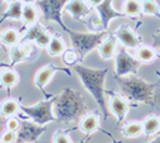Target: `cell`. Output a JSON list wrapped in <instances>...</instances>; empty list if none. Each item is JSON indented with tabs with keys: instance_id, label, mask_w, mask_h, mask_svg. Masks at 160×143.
Instances as JSON below:
<instances>
[{
	"instance_id": "obj_3",
	"label": "cell",
	"mask_w": 160,
	"mask_h": 143,
	"mask_svg": "<svg viewBox=\"0 0 160 143\" xmlns=\"http://www.w3.org/2000/svg\"><path fill=\"white\" fill-rule=\"evenodd\" d=\"M117 84L120 86L122 96L131 103H144L152 104L154 101V90L159 85L158 82L151 84L146 82L141 77L136 76H116Z\"/></svg>"
},
{
	"instance_id": "obj_5",
	"label": "cell",
	"mask_w": 160,
	"mask_h": 143,
	"mask_svg": "<svg viewBox=\"0 0 160 143\" xmlns=\"http://www.w3.org/2000/svg\"><path fill=\"white\" fill-rule=\"evenodd\" d=\"M54 99L47 100V101H41L35 105L32 106H24L20 105V110H23V113H25L33 122H35L37 124L41 125H46L47 123L56 120L54 114H53V103Z\"/></svg>"
},
{
	"instance_id": "obj_23",
	"label": "cell",
	"mask_w": 160,
	"mask_h": 143,
	"mask_svg": "<svg viewBox=\"0 0 160 143\" xmlns=\"http://www.w3.org/2000/svg\"><path fill=\"white\" fill-rule=\"evenodd\" d=\"M142 133H144L142 123L132 122V123H128L122 128V135L126 137V138H135V137L141 135Z\"/></svg>"
},
{
	"instance_id": "obj_6",
	"label": "cell",
	"mask_w": 160,
	"mask_h": 143,
	"mask_svg": "<svg viewBox=\"0 0 160 143\" xmlns=\"http://www.w3.org/2000/svg\"><path fill=\"white\" fill-rule=\"evenodd\" d=\"M68 2L69 0H38L37 5L41 9L43 18L46 20L56 22L57 24L61 25L62 29L66 30L67 27L62 20V10L64 9Z\"/></svg>"
},
{
	"instance_id": "obj_33",
	"label": "cell",
	"mask_w": 160,
	"mask_h": 143,
	"mask_svg": "<svg viewBox=\"0 0 160 143\" xmlns=\"http://www.w3.org/2000/svg\"><path fill=\"white\" fill-rule=\"evenodd\" d=\"M154 40H155V47H160V30L158 34H154Z\"/></svg>"
},
{
	"instance_id": "obj_22",
	"label": "cell",
	"mask_w": 160,
	"mask_h": 143,
	"mask_svg": "<svg viewBox=\"0 0 160 143\" xmlns=\"http://www.w3.org/2000/svg\"><path fill=\"white\" fill-rule=\"evenodd\" d=\"M47 50H48V53L51 56H53V57L61 56L66 51V45H64V42H63V40L61 37L56 35V37H52Z\"/></svg>"
},
{
	"instance_id": "obj_27",
	"label": "cell",
	"mask_w": 160,
	"mask_h": 143,
	"mask_svg": "<svg viewBox=\"0 0 160 143\" xmlns=\"http://www.w3.org/2000/svg\"><path fill=\"white\" fill-rule=\"evenodd\" d=\"M136 57L140 62L149 63V62H152L155 60L156 55H155V51L150 47H139L138 52H136Z\"/></svg>"
},
{
	"instance_id": "obj_37",
	"label": "cell",
	"mask_w": 160,
	"mask_h": 143,
	"mask_svg": "<svg viewBox=\"0 0 160 143\" xmlns=\"http://www.w3.org/2000/svg\"><path fill=\"white\" fill-rule=\"evenodd\" d=\"M2 2H3V0H0V3H2Z\"/></svg>"
},
{
	"instance_id": "obj_28",
	"label": "cell",
	"mask_w": 160,
	"mask_h": 143,
	"mask_svg": "<svg viewBox=\"0 0 160 143\" xmlns=\"http://www.w3.org/2000/svg\"><path fill=\"white\" fill-rule=\"evenodd\" d=\"M141 9H142V13L146 15H156L160 18V9L154 0H142Z\"/></svg>"
},
{
	"instance_id": "obj_12",
	"label": "cell",
	"mask_w": 160,
	"mask_h": 143,
	"mask_svg": "<svg viewBox=\"0 0 160 143\" xmlns=\"http://www.w3.org/2000/svg\"><path fill=\"white\" fill-rule=\"evenodd\" d=\"M58 70H61V68H58V67L54 66V65H48V66H44L43 68H41V70H39L38 72L35 74V76H34V84H35V86H37L39 90L43 91L44 86L52 80L53 75L57 72Z\"/></svg>"
},
{
	"instance_id": "obj_1",
	"label": "cell",
	"mask_w": 160,
	"mask_h": 143,
	"mask_svg": "<svg viewBox=\"0 0 160 143\" xmlns=\"http://www.w3.org/2000/svg\"><path fill=\"white\" fill-rule=\"evenodd\" d=\"M86 110L87 108L81 94L71 87H66L53 103L54 118L62 124H73L78 122Z\"/></svg>"
},
{
	"instance_id": "obj_9",
	"label": "cell",
	"mask_w": 160,
	"mask_h": 143,
	"mask_svg": "<svg viewBox=\"0 0 160 143\" xmlns=\"http://www.w3.org/2000/svg\"><path fill=\"white\" fill-rule=\"evenodd\" d=\"M46 130V125L37 124L35 122L22 120L17 132V142H35Z\"/></svg>"
},
{
	"instance_id": "obj_35",
	"label": "cell",
	"mask_w": 160,
	"mask_h": 143,
	"mask_svg": "<svg viewBox=\"0 0 160 143\" xmlns=\"http://www.w3.org/2000/svg\"><path fill=\"white\" fill-rule=\"evenodd\" d=\"M20 2H23L24 4H33L35 0H20Z\"/></svg>"
},
{
	"instance_id": "obj_25",
	"label": "cell",
	"mask_w": 160,
	"mask_h": 143,
	"mask_svg": "<svg viewBox=\"0 0 160 143\" xmlns=\"http://www.w3.org/2000/svg\"><path fill=\"white\" fill-rule=\"evenodd\" d=\"M37 18H38L37 8L33 4H24V7H23V17H22L24 23L28 24V25H32V24L37 23Z\"/></svg>"
},
{
	"instance_id": "obj_21",
	"label": "cell",
	"mask_w": 160,
	"mask_h": 143,
	"mask_svg": "<svg viewBox=\"0 0 160 143\" xmlns=\"http://www.w3.org/2000/svg\"><path fill=\"white\" fill-rule=\"evenodd\" d=\"M18 81H19V76L13 70H5L0 74V84H2V86L10 89V87L15 86L18 84Z\"/></svg>"
},
{
	"instance_id": "obj_11",
	"label": "cell",
	"mask_w": 160,
	"mask_h": 143,
	"mask_svg": "<svg viewBox=\"0 0 160 143\" xmlns=\"http://www.w3.org/2000/svg\"><path fill=\"white\" fill-rule=\"evenodd\" d=\"M115 35L117 37V40L124 45V47H128V48H136L140 43V38L136 35V33L126 25L120 27L116 30Z\"/></svg>"
},
{
	"instance_id": "obj_19",
	"label": "cell",
	"mask_w": 160,
	"mask_h": 143,
	"mask_svg": "<svg viewBox=\"0 0 160 143\" xmlns=\"http://www.w3.org/2000/svg\"><path fill=\"white\" fill-rule=\"evenodd\" d=\"M142 127H144V133L148 137L154 135L160 130V118L155 115H149L142 122Z\"/></svg>"
},
{
	"instance_id": "obj_10",
	"label": "cell",
	"mask_w": 160,
	"mask_h": 143,
	"mask_svg": "<svg viewBox=\"0 0 160 143\" xmlns=\"http://www.w3.org/2000/svg\"><path fill=\"white\" fill-rule=\"evenodd\" d=\"M96 8V12L98 14V18H100V22L102 24V28L103 30H106L108 28V24L112 19L115 18H124L126 17L125 13L122 12H117L113 9L112 7V0H103L101 4H98Z\"/></svg>"
},
{
	"instance_id": "obj_36",
	"label": "cell",
	"mask_w": 160,
	"mask_h": 143,
	"mask_svg": "<svg viewBox=\"0 0 160 143\" xmlns=\"http://www.w3.org/2000/svg\"><path fill=\"white\" fill-rule=\"evenodd\" d=\"M5 2H8V3L10 4V3H14V2H17V0H5Z\"/></svg>"
},
{
	"instance_id": "obj_20",
	"label": "cell",
	"mask_w": 160,
	"mask_h": 143,
	"mask_svg": "<svg viewBox=\"0 0 160 143\" xmlns=\"http://www.w3.org/2000/svg\"><path fill=\"white\" fill-rule=\"evenodd\" d=\"M19 109H20V104H18V101H15L14 99H9L0 105V114L4 118H9L15 115Z\"/></svg>"
},
{
	"instance_id": "obj_32",
	"label": "cell",
	"mask_w": 160,
	"mask_h": 143,
	"mask_svg": "<svg viewBox=\"0 0 160 143\" xmlns=\"http://www.w3.org/2000/svg\"><path fill=\"white\" fill-rule=\"evenodd\" d=\"M19 127H20V122L17 120V119H14V118H10V119L7 122V129H8V130L18 132Z\"/></svg>"
},
{
	"instance_id": "obj_34",
	"label": "cell",
	"mask_w": 160,
	"mask_h": 143,
	"mask_svg": "<svg viewBox=\"0 0 160 143\" xmlns=\"http://www.w3.org/2000/svg\"><path fill=\"white\" fill-rule=\"evenodd\" d=\"M103 0H88V3L92 5V7H97L98 4H101Z\"/></svg>"
},
{
	"instance_id": "obj_7",
	"label": "cell",
	"mask_w": 160,
	"mask_h": 143,
	"mask_svg": "<svg viewBox=\"0 0 160 143\" xmlns=\"http://www.w3.org/2000/svg\"><path fill=\"white\" fill-rule=\"evenodd\" d=\"M141 62L134 58L131 55L126 52L125 48H121L115 57V72L116 76H128L135 75Z\"/></svg>"
},
{
	"instance_id": "obj_13",
	"label": "cell",
	"mask_w": 160,
	"mask_h": 143,
	"mask_svg": "<svg viewBox=\"0 0 160 143\" xmlns=\"http://www.w3.org/2000/svg\"><path fill=\"white\" fill-rule=\"evenodd\" d=\"M64 8L76 20L85 18L91 12V9L87 7V4L83 2V0H69Z\"/></svg>"
},
{
	"instance_id": "obj_17",
	"label": "cell",
	"mask_w": 160,
	"mask_h": 143,
	"mask_svg": "<svg viewBox=\"0 0 160 143\" xmlns=\"http://www.w3.org/2000/svg\"><path fill=\"white\" fill-rule=\"evenodd\" d=\"M23 2H20V0H17V2L14 3H10L9 4V8L7 9V12L2 15V19H0V24H2L5 19H22L23 17Z\"/></svg>"
},
{
	"instance_id": "obj_16",
	"label": "cell",
	"mask_w": 160,
	"mask_h": 143,
	"mask_svg": "<svg viewBox=\"0 0 160 143\" xmlns=\"http://www.w3.org/2000/svg\"><path fill=\"white\" fill-rule=\"evenodd\" d=\"M116 43H117V37L113 34H110L106 40L98 46V53L103 60H110L115 56V50H116Z\"/></svg>"
},
{
	"instance_id": "obj_24",
	"label": "cell",
	"mask_w": 160,
	"mask_h": 143,
	"mask_svg": "<svg viewBox=\"0 0 160 143\" xmlns=\"http://www.w3.org/2000/svg\"><path fill=\"white\" fill-rule=\"evenodd\" d=\"M124 13L126 17H136L142 13L141 3L139 0H125L124 3Z\"/></svg>"
},
{
	"instance_id": "obj_30",
	"label": "cell",
	"mask_w": 160,
	"mask_h": 143,
	"mask_svg": "<svg viewBox=\"0 0 160 143\" xmlns=\"http://www.w3.org/2000/svg\"><path fill=\"white\" fill-rule=\"evenodd\" d=\"M52 142H54V143H69V142H72V139H71L64 132L58 130V132H56V134L53 135Z\"/></svg>"
},
{
	"instance_id": "obj_4",
	"label": "cell",
	"mask_w": 160,
	"mask_h": 143,
	"mask_svg": "<svg viewBox=\"0 0 160 143\" xmlns=\"http://www.w3.org/2000/svg\"><path fill=\"white\" fill-rule=\"evenodd\" d=\"M66 32L71 37L72 47L78 52L79 60H83L86 55H88L92 50L98 47L106 35V30L100 33H81V32H73L69 28L66 29Z\"/></svg>"
},
{
	"instance_id": "obj_15",
	"label": "cell",
	"mask_w": 160,
	"mask_h": 143,
	"mask_svg": "<svg viewBox=\"0 0 160 143\" xmlns=\"http://www.w3.org/2000/svg\"><path fill=\"white\" fill-rule=\"evenodd\" d=\"M30 46L29 45H14L10 47V58H12V66L25 61L30 55Z\"/></svg>"
},
{
	"instance_id": "obj_26",
	"label": "cell",
	"mask_w": 160,
	"mask_h": 143,
	"mask_svg": "<svg viewBox=\"0 0 160 143\" xmlns=\"http://www.w3.org/2000/svg\"><path fill=\"white\" fill-rule=\"evenodd\" d=\"M0 40H2V42L5 46L12 47V46H14V45H17L19 42V33L15 29H7V30H4L2 33Z\"/></svg>"
},
{
	"instance_id": "obj_29",
	"label": "cell",
	"mask_w": 160,
	"mask_h": 143,
	"mask_svg": "<svg viewBox=\"0 0 160 143\" xmlns=\"http://www.w3.org/2000/svg\"><path fill=\"white\" fill-rule=\"evenodd\" d=\"M62 60L63 62L67 65V66H73V65H77L79 60V55L78 52L73 48V50H66L63 53H62Z\"/></svg>"
},
{
	"instance_id": "obj_2",
	"label": "cell",
	"mask_w": 160,
	"mask_h": 143,
	"mask_svg": "<svg viewBox=\"0 0 160 143\" xmlns=\"http://www.w3.org/2000/svg\"><path fill=\"white\" fill-rule=\"evenodd\" d=\"M74 72L78 75L85 89L93 96L96 103L105 115V119L108 118V109L105 98V77L107 75V68H90L83 65H74Z\"/></svg>"
},
{
	"instance_id": "obj_8",
	"label": "cell",
	"mask_w": 160,
	"mask_h": 143,
	"mask_svg": "<svg viewBox=\"0 0 160 143\" xmlns=\"http://www.w3.org/2000/svg\"><path fill=\"white\" fill-rule=\"evenodd\" d=\"M51 40H52V35L46 30V28L39 23H34L27 29L22 41L23 42H34L38 47L47 48Z\"/></svg>"
},
{
	"instance_id": "obj_31",
	"label": "cell",
	"mask_w": 160,
	"mask_h": 143,
	"mask_svg": "<svg viewBox=\"0 0 160 143\" xmlns=\"http://www.w3.org/2000/svg\"><path fill=\"white\" fill-rule=\"evenodd\" d=\"M0 142H4V143H13V142H17V132H13V130H8L2 135V139Z\"/></svg>"
},
{
	"instance_id": "obj_18",
	"label": "cell",
	"mask_w": 160,
	"mask_h": 143,
	"mask_svg": "<svg viewBox=\"0 0 160 143\" xmlns=\"http://www.w3.org/2000/svg\"><path fill=\"white\" fill-rule=\"evenodd\" d=\"M98 127H100V118L97 114H87L81 120V129L88 135L95 133L98 129Z\"/></svg>"
},
{
	"instance_id": "obj_14",
	"label": "cell",
	"mask_w": 160,
	"mask_h": 143,
	"mask_svg": "<svg viewBox=\"0 0 160 143\" xmlns=\"http://www.w3.org/2000/svg\"><path fill=\"white\" fill-rule=\"evenodd\" d=\"M110 110L120 123L125 119L129 112V103L121 96H113L110 101Z\"/></svg>"
}]
</instances>
